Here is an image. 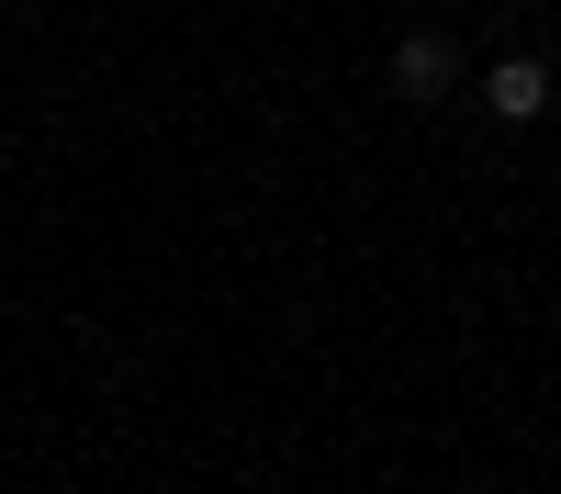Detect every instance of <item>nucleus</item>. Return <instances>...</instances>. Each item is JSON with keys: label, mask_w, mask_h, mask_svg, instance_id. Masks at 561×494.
Listing matches in <instances>:
<instances>
[{"label": "nucleus", "mask_w": 561, "mask_h": 494, "mask_svg": "<svg viewBox=\"0 0 561 494\" xmlns=\"http://www.w3.org/2000/svg\"><path fill=\"white\" fill-rule=\"evenodd\" d=\"M393 90H404V102H438V90H449V45L438 34H404L393 45Z\"/></svg>", "instance_id": "f03ea898"}, {"label": "nucleus", "mask_w": 561, "mask_h": 494, "mask_svg": "<svg viewBox=\"0 0 561 494\" xmlns=\"http://www.w3.org/2000/svg\"><path fill=\"white\" fill-rule=\"evenodd\" d=\"M483 102H494V124H539V113H550V68H539V57H505V68L483 79Z\"/></svg>", "instance_id": "f257e3e1"}]
</instances>
